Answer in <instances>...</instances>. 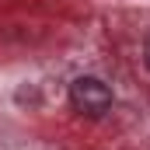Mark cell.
Listing matches in <instances>:
<instances>
[{"label":"cell","mask_w":150,"mask_h":150,"mask_svg":"<svg viewBox=\"0 0 150 150\" xmlns=\"http://www.w3.org/2000/svg\"><path fill=\"white\" fill-rule=\"evenodd\" d=\"M70 105L87 119H101L112 108V87L101 77H77L70 84Z\"/></svg>","instance_id":"obj_1"},{"label":"cell","mask_w":150,"mask_h":150,"mask_svg":"<svg viewBox=\"0 0 150 150\" xmlns=\"http://www.w3.org/2000/svg\"><path fill=\"white\" fill-rule=\"evenodd\" d=\"M143 59H147V70H150V45H147V56H143Z\"/></svg>","instance_id":"obj_2"}]
</instances>
